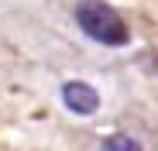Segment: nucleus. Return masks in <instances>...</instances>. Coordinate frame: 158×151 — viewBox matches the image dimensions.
Returning a JSON list of instances; mask_svg holds the SVG:
<instances>
[{"label": "nucleus", "mask_w": 158, "mask_h": 151, "mask_svg": "<svg viewBox=\"0 0 158 151\" xmlns=\"http://www.w3.org/2000/svg\"><path fill=\"white\" fill-rule=\"evenodd\" d=\"M76 21H79L86 38H93L100 45H110V48H120L131 38L124 17L110 4H103V0H83V4H76Z\"/></svg>", "instance_id": "nucleus-1"}, {"label": "nucleus", "mask_w": 158, "mask_h": 151, "mask_svg": "<svg viewBox=\"0 0 158 151\" xmlns=\"http://www.w3.org/2000/svg\"><path fill=\"white\" fill-rule=\"evenodd\" d=\"M62 100H65V107L72 113H83V117L96 113V107H100V93L89 83H79V79H72V83L62 86Z\"/></svg>", "instance_id": "nucleus-2"}, {"label": "nucleus", "mask_w": 158, "mask_h": 151, "mask_svg": "<svg viewBox=\"0 0 158 151\" xmlns=\"http://www.w3.org/2000/svg\"><path fill=\"white\" fill-rule=\"evenodd\" d=\"M103 151H144V148L134 137H127V134H110L103 141Z\"/></svg>", "instance_id": "nucleus-3"}]
</instances>
